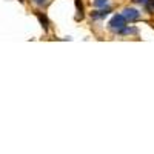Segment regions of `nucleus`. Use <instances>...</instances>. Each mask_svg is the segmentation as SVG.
I'll return each mask as SVG.
<instances>
[{
	"label": "nucleus",
	"instance_id": "1",
	"mask_svg": "<svg viewBox=\"0 0 154 154\" xmlns=\"http://www.w3.org/2000/svg\"><path fill=\"white\" fill-rule=\"evenodd\" d=\"M126 23H128V20L125 19L123 14H116L109 20V29L116 34H122L126 28Z\"/></svg>",
	"mask_w": 154,
	"mask_h": 154
},
{
	"label": "nucleus",
	"instance_id": "4",
	"mask_svg": "<svg viewBox=\"0 0 154 154\" xmlns=\"http://www.w3.org/2000/svg\"><path fill=\"white\" fill-rule=\"evenodd\" d=\"M37 19H38V22H40L42 28H43L45 31H48V19H46V16H43V14H40V12H38Z\"/></svg>",
	"mask_w": 154,
	"mask_h": 154
},
{
	"label": "nucleus",
	"instance_id": "6",
	"mask_svg": "<svg viewBox=\"0 0 154 154\" xmlns=\"http://www.w3.org/2000/svg\"><path fill=\"white\" fill-rule=\"evenodd\" d=\"M93 5H94V8H105L108 5V0H94Z\"/></svg>",
	"mask_w": 154,
	"mask_h": 154
},
{
	"label": "nucleus",
	"instance_id": "9",
	"mask_svg": "<svg viewBox=\"0 0 154 154\" xmlns=\"http://www.w3.org/2000/svg\"><path fill=\"white\" fill-rule=\"evenodd\" d=\"M32 3H34L35 6H45V5L48 3V0H32Z\"/></svg>",
	"mask_w": 154,
	"mask_h": 154
},
{
	"label": "nucleus",
	"instance_id": "11",
	"mask_svg": "<svg viewBox=\"0 0 154 154\" xmlns=\"http://www.w3.org/2000/svg\"><path fill=\"white\" fill-rule=\"evenodd\" d=\"M19 2H25V0H19Z\"/></svg>",
	"mask_w": 154,
	"mask_h": 154
},
{
	"label": "nucleus",
	"instance_id": "3",
	"mask_svg": "<svg viewBox=\"0 0 154 154\" xmlns=\"http://www.w3.org/2000/svg\"><path fill=\"white\" fill-rule=\"evenodd\" d=\"M109 12H111V8L106 5L105 8H102L100 11H94L93 14H91V17H93V19H105Z\"/></svg>",
	"mask_w": 154,
	"mask_h": 154
},
{
	"label": "nucleus",
	"instance_id": "2",
	"mask_svg": "<svg viewBox=\"0 0 154 154\" xmlns=\"http://www.w3.org/2000/svg\"><path fill=\"white\" fill-rule=\"evenodd\" d=\"M122 14L125 16V19H126L128 22H136V20H139V17H140V12H139L137 9H134V8H125Z\"/></svg>",
	"mask_w": 154,
	"mask_h": 154
},
{
	"label": "nucleus",
	"instance_id": "5",
	"mask_svg": "<svg viewBox=\"0 0 154 154\" xmlns=\"http://www.w3.org/2000/svg\"><path fill=\"white\" fill-rule=\"evenodd\" d=\"M75 8H77V12H79L77 20H79V19H83V5H82L80 0H75Z\"/></svg>",
	"mask_w": 154,
	"mask_h": 154
},
{
	"label": "nucleus",
	"instance_id": "10",
	"mask_svg": "<svg viewBox=\"0 0 154 154\" xmlns=\"http://www.w3.org/2000/svg\"><path fill=\"white\" fill-rule=\"evenodd\" d=\"M134 2H136V3H140V5H145L148 0H134Z\"/></svg>",
	"mask_w": 154,
	"mask_h": 154
},
{
	"label": "nucleus",
	"instance_id": "7",
	"mask_svg": "<svg viewBox=\"0 0 154 154\" xmlns=\"http://www.w3.org/2000/svg\"><path fill=\"white\" fill-rule=\"evenodd\" d=\"M123 35H128V34H137V28H134V26H131V28H125V31L122 32Z\"/></svg>",
	"mask_w": 154,
	"mask_h": 154
},
{
	"label": "nucleus",
	"instance_id": "8",
	"mask_svg": "<svg viewBox=\"0 0 154 154\" xmlns=\"http://www.w3.org/2000/svg\"><path fill=\"white\" fill-rule=\"evenodd\" d=\"M145 6H146L148 12H154V0H148V2L145 3Z\"/></svg>",
	"mask_w": 154,
	"mask_h": 154
}]
</instances>
